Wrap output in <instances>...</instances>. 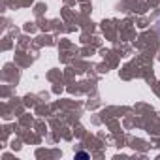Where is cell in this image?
<instances>
[{"label": "cell", "instance_id": "6da1fadb", "mask_svg": "<svg viewBox=\"0 0 160 160\" xmlns=\"http://www.w3.org/2000/svg\"><path fill=\"white\" fill-rule=\"evenodd\" d=\"M156 27H158V32H160V21H158V25H156Z\"/></svg>", "mask_w": 160, "mask_h": 160}]
</instances>
